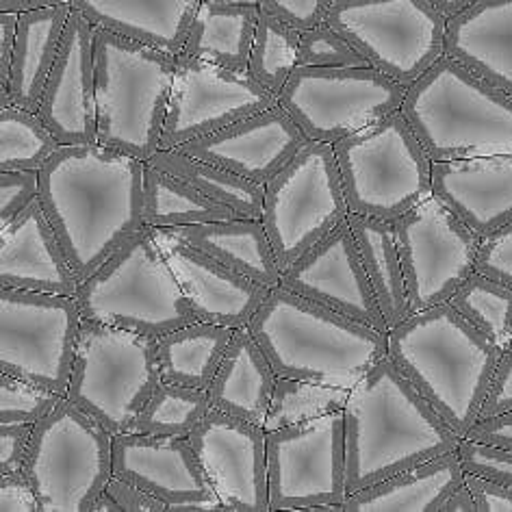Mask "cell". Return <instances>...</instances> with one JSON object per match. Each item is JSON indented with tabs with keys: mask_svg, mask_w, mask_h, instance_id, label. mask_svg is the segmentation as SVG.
I'll return each mask as SVG.
<instances>
[{
	"mask_svg": "<svg viewBox=\"0 0 512 512\" xmlns=\"http://www.w3.org/2000/svg\"><path fill=\"white\" fill-rule=\"evenodd\" d=\"M144 174L100 144L61 146L40 170V202L81 283L146 226Z\"/></svg>",
	"mask_w": 512,
	"mask_h": 512,
	"instance_id": "6da1fadb",
	"label": "cell"
},
{
	"mask_svg": "<svg viewBox=\"0 0 512 512\" xmlns=\"http://www.w3.org/2000/svg\"><path fill=\"white\" fill-rule=\"evenodd\" d=\"M348 495L454 452L460 437L389 356L350 389L343 408Z\"/></svg>",
	"mask_w": 512,
	"mask_h": 512,
	"instance_id": "7a4b0ae2",
	"label": "cell"
},
{
	"mask_svg": "<svg viewBox=\"0 0 512 512\" xmlns=\"http://www.w3.org/2000/svg\"><path fill=\"white\" fill-rule=\"evenodd\" d=\"M387 339V356L465 439L480 419L504 350L450 302L411 313L389 330Z\"/></svg>",
	"mask_w": 512,
	"mask_h": 512,
	"instance_id": "3957f363",
	"label": "cell"
},
{
	"mask_svg": "<svg viewBox=\"0 0 512 512\" xmlns=\"http://www.w3.org/2000/svg\"><path fill=\"white\" fill-rule=\"evenodd\" d=\"M248 330L278 378L352 389L389 354L384 332L285 287H274Z\"/></svg>",
	"mask_w": 512,
	"mask_h": 512,
	"instance_id": "277c9868",
	"label": "cell"
},
{
	"mask_svg": "<svg viewBox=\"0 0 512 512\" xmlns=\"http://www.w3.org/2000/svg\"><path fill=\"white\" fill-rule=\"evenodd\" d=\"M402 113L432 161L512 155V96L447 55L406 89Z\"/></svg>",
	"mask_w": 512,
	"mask_h": 512,
	"instance_id": "5b68a950",
	"label": "cell"
},
{
	"mask_svg": "<svg viewBox=\"0 0 512 512\" xmlns=\"http://www.w3.org/2000/svg\"><path fill=\"white\" fill-rule=\"evenodd\" d=\"M178 55L96 27L98 144L148 161L161 148Z\"/></svg>",
	"mask_w": 512,
	"mask_h": 512,
	"instance_id": "8992f818",
	"label": "cell"
},
{
	"mask_svg": "<svg viewBox=\"0 0 512 512\" xmlns=\"http://www.w3.org/2000/svg\"><path fill=\"white\" fill-rule=\"evenodd\" d=\"M74 300L83 319L157 339L200 322L165 259L157 230L150 226L85 278Z\"/></svg>",
	"mask_w": 512,
	"mask_h": 512,
	"instance_id": "52a82bcc",
	"label": "cell"
},
{
	"mask_svg": "<svg viewBox=\"0 0 512 512\" xmlns=\"http://www.w3.org/2000/svg\"><path fill=\"white\" fill-rule=\"evenodd\" d=\"M332 148L352 213L395 222L432 196V159L402 109Z\"/></svg>",
	"mask_w": 512,
	"mask_h": 512,
	"instance_id": "ba28073f",
	"label": "cell"
},
{
	"mask_svg": "<svg viewBox=\"0 0 512 512\" xmlns=\"http://www.w3.org/2000/svg\"><path fill=\"white\" fill-rule=\"evenodd\" d=\"M159 339L83 319L66 398L113 437L131 432L159 387Z\"/></svg>",
	"mask_w": 512,
	"mask_h": 512,
	"instance_id": "9c48e42d",
	"label": "cell"
},
{
	"mask_svg": "<svg viewBox=\"0 0 512 512\" xmlns=\"http://www.w3.org/2000/svg\"><path fill=\"white\" fill-rule=\"evenodd\" d=\"M22 471L40 512H92L113 478V434L63 398L35 424Z\"/></svg>",
	"mask_w": 512,
	"mask_h": 512,
	"instance_id": "30bf717a",
	"label": "cell"
},
{
	"mask_svg": "<svg viewBox=\"0 0 512 512\" xmlns=\"http://www.w3.org/2000/svg\"><path fill=\"white\" fill-rule=\"evenodd\" d=\"M348 215L350 204L332 144L306 142L265 185L261 222L283 272Z\"/></svg>",
	"mask_w": 512,
	"mask_h": 512,
	"instance_id": "8fae6325",
	"label": "cell"
},
{
	"mask_svg": "<svg viewBox=\"0 0 512 512\" xmlns=\"http://www.w3.org/2000/svg\"><path fill=\"white\" fill-rule=\"evenodd\" d=\"M326 22L406 89L445 55L447 18L430 0H335Z\"/></svg>",
	"mask_w": 512,
	"mask_h": 512,
	"instance_id": "7c38bea8",
	"label": "cell"
},
{
	"mask_svg": "<svg viewBox=\"0 0 512 512\" xmlns=\"http://www.w3.org/2000/svg\"><path fill=\"white\" fill-rule=\"evenodd\" d=\"M81 326L70 296L0 287V371L68 395Z\"/></svg>",
	"mask_w": 512,
	"mask_h": 512,
	"instance_id": "4fadbf2b",
	"label": "cell"
},
{
	"mask_svg": "<svg viewBox=\"0 0 512 512\" xmlns=\"http://www.w3.org/2000/svg\"><path fill=\"white\" fill-rule=\"evenodd\" d=\"M406 87L376 68H302L278 96L309 142L337 144L402 109Z\"/></svg>",
	"mask_w": 512,
	"mask_h": 512,
	"instance_id": "5bb4252c",
	"label": "cell"
},
{
	"mask_svg": "<svg viewBox=\"0 0 512 512\" xmlns=\"http://www.w3.org/2000/svg\"><path fill=\"white\" fill-rule=\"evenodd\" d=\"M345 476L348 450L343 411L267 432L272 512L343 506L348 499Z\"/></svg>",
	"mask_w": 512,
	"mask_h": 512,
	"instance_id": "9a60e30c",
	"label": "cell"
},
{
	"mask_svg": "<svg viewBox=\"0 0 512 512\" xmlns=\"http://www.w3.org/2000/svg\"><path fill=\"white\" fill-rule=\"evenodd\" d=\"M393 230L411 313L450 302L456 289L476 272L480 237L439 198L421 200L393 222Z\"/></svg>",
	"mask_w": 512,
	"mask_h": 512,
	"instance_id": "2e32d148",
	"label": "cell"
},
{
	"mask_svg": "<svg viewBox=\"0 0 512 512\" xmlns=\"http://www.w3.org/2000/svg\"><path fill=\"white\" fill-rule=\"evenodd\" d=\"M274 105L278 98L248 72L178 55L161 148H178Z\"/></svg>",
	"mask_w": 512,
	"mask_h": 512,
	"instance_id": "e0dca14e",
	"label": "cell"
},
{
	"mask_svg": "<svg viewBox=\"0 0 512 512\" xmlns=\"http://www.w3.org/2000/svg\"><path fill=\"white\" fill-rule=\"evenodd\" d=\"M189 441L226 512H272L263 426L211 408Z\"/></svg>",
	"mask_w": 512,
	"mask_h": 512,
	"instance_id": "ac0fdd59",
	"label": "cell"
},
{
	"mask_svg": "<svg viewBox=\"0 0 512 512\" xmlns=\"http://www.w3.org/2000/svg\"><path fill=\"white\" fill-rule=\"evenodd\" d=\"M113 476L157 497L168 512H226L189 439L118 434L113 437Z\"/></svg>",
	"mask_w": 512,
	"mask_h": 512,
	"instance_id": "d6986e66",
	"label": "cell"
},
{
	"mask_svg": "<svg viewBox=\"0 0 512 512\" xmlns=\"http://www.w3.org/2000/svg\"><path fill=\"white\" fill-rule=\"evenodd\" d=\"M280 287L389 335L391 328L369 283L348 220L289 265L280 276Z\"/></svg>",
	"mask_w": 512,
	"mask_h": 512,
	"instance_id": "ffe728a7",
	"label": "cell"
},
{
	"mask_svg": "<svg viewBox=\"0 0 512 512\" xmlns=\"http://www.w3.org/2000/svg\"><path fill=\"white\" fill-rule=\"evenodd\" d=\"M306 142L309 139L291 115L274 105L220 131L191 139L176 150L265 187Z\"/></svg>",
	"mask_w": 512,
	"mask_h": 512,
	"instance_id": "44dd1931",
	"label": "cell"
},
{
	"mask_svg": "<svg viewBox=\"0 0 512 512\" xmlns=\"http://www.w3.org/2000/svg\"><path fill=\"white\" fill-rule=\"evenodd\" d=\"M37 113L61 146L98 144L96 27L74 9Z\"/></svg>",
	"mask_w": 512,
	"mask_h": 512,
	"instance_id": "7402d4cb",
	"label": "cell"
},
{
	"mask_svg": "<svg viewBox=\"0 0 512 512\" xmlns=\"http://www.w3.org/2000/svg\"><path fill=\"white\" fill-rule=\"evenodd\" d=\"M157 230V228H155ZM159 243L200 322L248 328L272 289L235 272L213 256L157 230Z\"/></svg>",
	"mask_w": 512,
	"mask_h": 512,
	"instance_id": "603a6c76",
	"label": "cell"
},
{
	"mask_svg": "<svg viewBox=\"0 0 512 512\" xmlns=\"http://www.w3.org/2000/svg\"><path fill=\"white\" fill-rule=\"evenodd\" d=\"M0 287L70 298L81 287L40 200L0 226Z\"/></svg>",
	"mask_w": 512,
	"mask_h": 512,
	"instance_id": "cb8c5ba5",
	"label": "cell"
},
{
	"mask_svg": "<svg viewBox=\"0 0 512 512\" xmlns=\"http://www.w3.org/2000/svg\"><path fill=\"white\" fill-rule=\"evenodd\" d=\"M432 196L480 239L512 220V155L432 161Z\"/></svg>",
	"mask_w": 512,
	"mask_h": 512,
	"instance_id": "d4e9b609",
	"label": "cell"
},
{
	"mask_svg": "<svg viewBox=\"0 0 512 512\" xmlns=\"http://www.w3.org/2000/svg\"><path fill=\"white\" fill-rule=\"evenodd\" d=\"M445 55L512 96V0H476L447 18Z\"/></svg>",
	"mask_w": 512,
	"mask_h": 512,
	"instance_id": "484cf974",
	"label": "cell"
},
{
	"mask_svg": "<svg viewBox=\"0 0 512 512\" xmlns=\"http://www.w3.org/2000/svg\"><path fill=\"white\" fill-rule=\"evenodd\" d=\"M202 0H72L98 29L181 55Z\"/></svg>",
	"mask_w": 512,
	"mask_h": 512,
	"instance_id": "4316f807",
	"label": "cell"
},
{
	"mask_svg": "<svg viewBox=\"0 0 512 512\" xmlns=\"http://www.w3.org/2000/svg\"><path fill=\"white\" fill-rule=\"evenodd\" d=\"M278 382L265 350L248 328L235 330L224 361L207 389L213 411L263 426Z\"/></svg>",
	"mask_w": 512,
	"mask_h": 512,
	"instance_id": "83f0119b",
	"label": "cell"
},
{
	"mask_svg": "<svg viewBox=\"0 0 512 512\" xmlns=\"http://www.w3.org/2000/svg\"><path fill=\"white\" fill-rule=\"evenodd\" d=\"M463 482L458 452H445L348 495L343 512H441L445 499Z\"/></svg>",
	"mask_w": 512,
	"mask_h": 512,
	"instance_id": "f1b7e54d",
	"label": "cell"
},
{
	"mask_svg": "<svg viewBox=\"0 0 512 512\" xmlns=\"http://www.w3.org/2000/svg\"><path fill=\"white\" fill-rule=\"evenodd\" d=\"M72 5L44 7L18 14V40L11 61L7 102L27 111L40 109L42 94L53 72L66 33Z\"/></svg>",
	"mask_w": 512,
	"mask_h": 512,
	"instance_id": "f546056e",
	"label": "cell"
},
{
	"mask_svg": "<svg viewBox=\"0 0 512 512\" xmlns=\"http://www.w3.org/2000/svg\"><path fill=\"white\" fill-rule=\"evenodd\" d=\"M163 233L189 243V246L213 256L215 261L233 267L235 272L256 280V283L265 285L267 289L280 285L283 270H280L272 241L267 237L261 220L235 217V220H220L183 228H163Z\"/></svg>",
	"mask_w": 512,
	"mask_h": 512,
	"instance_id": "4dcf8cb0",
	"label": "cell"
},
{
	"mask_svg": "<svg viewBox=\"0 0 512 512\" xmlns=\"http://www.w3.org/2000/svg\"><path fill=\"white\" fill-rule=\"evenodd\" d=\"M259 18V5L202 3L181 55L235 72H248Z\"/></svg>",
	"mask_w": 512,
	"mask_h": 512,
	"instance_id": "1f68e13d",
	"label": "cell"
},
{
	"mask_svg": "<svg viewBox=\"0 0 512 512\" xmlns=\"http://www.w3.org/2000/svg\"><path fill=\"white\" fill-rule=\"evenodd\" d=\"M348 224L352 226L361 261L369 283L374 287L382 315L389 328L398 326L402 319L411 315V306H408L406 278L393 222L350 211Z\"/></svg>",
	"mask_w": 512,
	"mask_h": 512,
	"instance_id": "d6a6232c",
	"label": "cell"
},
{
	"mask_svg": "<svg viewBox=\"0 0 512 512\" xmlns=\"http://www.w3.org/2000/svg\"><path fill=\"white\" fill-rule=\"evenodd\" d=\"M235 330L194 322L159 337V369L165 382L207 391L220 369Z\"/></svg>",
	"mask_w": 512,
	"mask_h": 512,
	"instance_id": "836d02e7",
	"label": "cell"
},
{
	"mask_svg": "<svg viewBox=\"0 0 512 512\" xmlns=\"http://www.w3.org/2000/svg\"><path fill=\"white\" fill-rule=\"evenodd\" d=\"M146 165L181 178V181L198 189L202 196L233 209L239 217H248V220H261L263 217L265 187L248 181V178L217 168L213 163L189 157L176 148L157 150Z\"/></svg>",
	"mask_w": 512,
	"mask_h": 512,
	"instance_id": "e575fe53",
	"label": "cell"
},
{
	"mask_svg": "<svg viewBox=\"0 0 512 512\" xmlns=\"http://www.w3.org/2000/svg\"><path fill=\"white\" fill-rule=\"evenodd\" d=\"M233 209L202 196L198 189L168 172L146 165L144 222L150 228H183L194 224L235 220Z\"/></svg>",
	"mask_w": 512,
	"mask_h": 512,
	"instance_id": "d590c367",
	"label": "cell"
},
{
	"mask_svg": "<svg viewBox=\"0 0 512 512\" xmlns=\"http://www.w3.org/2000/svg\"><path fill=\"white\" fill-rule=\"evenodd\" d=\"M211 413L209 393L161 380L131 432L189 439Z\"/></svg>",
	"mask_w": 512,
	"mask_h": 512,
	"instance_id": "8d00e7d4",
	"label": "cell"
},
{
	"mask_svg": "<svg viewBox=\"0 0 512 512\" xmlns=\"http://www.w3.org/2000/svg\"><path fill=\"white\" fill-rule=\"evenodd\" d=\"M59 148L40 113L0 107V172H40Z\"/></svg>",
	"mask_w": 512,
	"mask_h": 512,
	"instance_id": "74e56055",
	"label": "cell"
},
{
	"mask_svg": "<svg viewBox=\"0 0 512 512\" xmlns=\"http://www.w3.org/2000/svg\"><path fill=\"white\" fill-rule=\"evenodd\" d=\"M450 304L504 352L512 345V289L473 272L456 289Z\"/></svg>",
	"mask_w": 512,
	"mask_h": 512,
	"instance_id": "f35d334b",
	"label": "cell"
},
{
	"mask_svg": "<svg viewBox=\"0 0 512 512\" xmlns=\"http://www.w3.org/2000/svg\"><path fill=\"white\" fill-rule=\"evenodd\" d=\"M298 48L300 31L261 9L248 74L278 98L298 68Z\"/></svg>",
	"mask_w": 512,
	"mask_h": 512,
	"instance_id": "ab89813d",
	"label": "cell"
},
{
	"mask_svg": "<svg viewBox=\"0 0 512 512\" xmlns=\"http://www.w3.org/2000/svg\"><path fill=\"white\" fill-rule=\"evenodd\" d=\"M348 398L350 389L293 378H278L270 411H267L263 421V430L274 432L343 411Z\"/></svg>",
	"mask_w": 512,
	"mask_h": 512,
	"instance_id": "60d3db41",
	"label": "cell"
},
{
	"mask_svg": "<svg viewBox=\"0 0 512 512\" xmlns=\"http://www.w3.org/2000/svg\"><path fill=\"white\" fill-rule=\"evenodd\" d=\"M66 398L53 389L9 376L0 371V424H31L42 421Z\"/></svg>",
	"mask_w": 512,
	"mask_h": 512,
	"instance_id": "b9f144b4",
	"label": "cell"
},
{
	"mask_svg": "<svg viewBox=\"0 0 512 512\" xmlns=\"http://www.w3.org/2000/svg\"><path fill=\"white\" fill-rule=\"evenodd\" d=\"M298 66L302 68H365L369 63L361 53L330 27L328 22L300 33Z\"/></svg>",
	"mask_w": 512,
	"mask_h": 512,
	"instance_id": "7bdbcfd3",
	"label": "cell"
},
{
	"mask_svg": "<svg viewBox=\"0 0 512 512\" xmlns=\"http://www.w3.org/2000/svg\"><path fill=\"white\" fill-rule=\"evenodd\" d=\"M456 452H458L460 465H463L465 473H473V476L489 478L493 482L512 486V450L510 447L460 439Z\"/></svg>",
	"mask_w": 512,
	"mask_h": 512,
	"instance_id": "ee69618b",
	"label": "cell"
},
{
	"mask_svg": "<svg viewBox=\"0 0 512 512\" xmlns=\"http://www.w3.org/2000/svg\"><path fill=\"white\" fill-rule=\"evenodd\" d=\"M476 272L512 289V220L480 239Z\"/></svg>",
	"mask_w": 512,
	"mask_h": 512,
	"instance_id": "f6af8a7d",
	"label": "cell"
},
{
	"mask_svg": "<svg viewBox=\"0 0 512 512\" xmlns=\"http://www.w3.org/2000/svg\"><path fill=\"white\" fill-rule=\"evenodd\" d=\"M40 200V172H0V226Z\"/></svg>",
	"mask_w": 512,
	"mask_h": 512,
	"instance_id": "bcb514c9",
	"label": "cell"
},
{
	"mask_svg": "<svg viewBox=\"0 0 512 512\" xmlns=\"http://www.w3.org/2000/svg\"><path fill=\"white\" fill-rule=\"evenodd\" d=\"M332 3L335 0H261L259 7L302 33L326 22Z\"/></svg>",
	"mask_w": 512,
	"mask_h": 512,
	"instance_id": "7dc6e473",
	"label": "cell"
},
{
	"mask_svg": "<svg viewBox=\"0 0 512 512\" xmlns=\"http://www.w3.org/2000/svg\"><path fill=\"white\" fill-rule=\"evenodd\" d=\"M33 428L31 424H0V476L24 469Z\"/></svg>",
	"mask_w": 512,
	"mask_h": 512,
	"instance_id": "c3c4849f",
	"label": "cell"
},
{
	"mask_svg": "<svg viewBox=\"0 0 512 512\" xmlns=\"http://www.w3.org/2000/svg\"><path fill=\"white\" fill-rule=\"evenodd\" d=\"M506 413H512V350H506L499 358L480 419H493Z\"/></svg>",
	"mask_w": 512,
	"mask_h": 512,
	"instance_id": "681fc988",
	"label": "cell"
},
{
	"mask_svg": "<svg viewBox=\"0 0 512 512\" xmlns=\"http://www.w3.org/2000/svg\"><path fill=\"white\" fill-rule=\"evenodd\" d=\"M0 512H40L35 489L24 471L0 476Z\"/></svg>",
	"mask_w": 512,
	"mask_h": 512,
	"instance_id": "f907efd6",
	"label": "cell"
},
{
	"mask_svg": "<svg viewBox=\"0 0 512 512\" xmlns=\"http://www.w3.org/2000/svg\"><path fill=\"white\" fill-rule=\"evenodd\" d=\"M105 491L115 499L120 512H168V508L157 497H152L144 489H139L137 484L120 476H113Z\"/></svg>",
	"mask_w": 512,
	"mask_h": 512,
	"instance_id": "816d5d0a",
	"label": "cell"
},
{
	"mask_svg": "<svg viewBox=\"0 0 512 512\" xmlns=\"http://www.w3.org/2000/svg\"><path fill=\"white\" fill-rule=\"evenodd\" d=\"M465 482L476 499L478 512H512V486L465 473Z\"/></svg>",
	"mask_w": 512,
	"mask_h": 512,
	"instance_id": "f5cc1de1",
	"label": "cell"
},
{
	"mask_svg": "<svg viewBox=\"0 0 512 512\" xmlns=\"http://www.w3.org/2000/svg\"><path fill=\"white\" fill-rule=\"evenodd\" d=\"M18 14L0 11V107L7 102V85L11 74V61L18 40Z\"/></svg>",
	"mask_w": 512,
	"mask_h": 512,
	"instance_id": "db71d44e",
	"label": "cell"
},
{
	"mask_svg": "<svg viewBox=\"0 0 512 512\" xmlns=\"http://www.w3.org/2000/svg\"><path fill=\"white\" fill-rule=\"evenodd\" d=\"M465 439L499 445V447H510L512 450V413L499 415L493 419H478L476 426L471 428Z\"/></svg>",
	"mask_w": 512,
	"mask_h": 512,
	"instance_id": "11a10c76",
	"label": "cell"
},
{
	"mask_svg": "<svg viewBox=\"0 0 512 512\" xmlns=\"http://www.w3.org/2000/svg\"><path fill=\"white\" fill-rule=\"evenodd\" d=\"M441 512H478L476 499H473V493L467 486V482L460 484L458 489L445 499Z\"/></svg>",
	"mask_w": 512,
	"mask_h": 512,
	"instance_id": "9f6ffc18",
	"label": "cell"
},
{
	"mask_svg": "<svg viewBox=\"0 0 512 512\" xmlns=\"http://www.w3.org/2000/svg\"><path fill=\"white\" fill-rule=\"evenodd\" d=\"M57 5H72V0H0V11H7V14H24V11Z\"/></svg>",
	"mask_w": 512,
	"mask_h": 512,
	"instance_id": "6f0895ef",
	"label": "cell"
},
{
	"mask_svg": "<svg viewBox=\"0 0 512 512\" xmlns=\"http://www.w3.org/2000/svg\"><path fill=\"white\" fill-rule=\"evenodd\" d=\"M430 3L437 7L445 18H452L463 9H467L471 3H476V0H430Z\"/></svg>",
	"mask_w": 512,
	"mask_h": 512,
	"instance_id": "680465c9",
	"label": "cell"
},
{
	"mask_svg": "<svg viewBox=\"0 0 512 512\" xmlns=\"http://www.w3.org/2000/svg\"><path fill=\"white\" fill-rule=\"evenodd\" d=\"M92 512H120V506L107 491H102L92 506Z\"/></svg>",
	"mask_w": 512,
	"mask_h": 512,
	"instance_id": "91938a15",
	"label": "cell"
},
{
	"mask_svg": "<svg viewBox=\"0 0 512 512\" xmlns=\"http://www.w3.org/2000/svg\"><path fill=\"white\" fill-rule=\"evenodd\" d=\"M202 3H220V5H261V0H202Z\"/></svg>",
	"mask_w": 512,
	"mask_h": 512,
	"instance_id": "94428289",
	"label": "cell"
},
{
	"mask_svg": "<svg viewBox=\"0 0 512 512\" xmlns=\"http://www.w3.org/2000/svg\"><path fill=\"white\" fill-rule=\"evenodd\" d=\"M510 350H512V345H510Z\"/></svg>",
	"mask_w": 512,
	"mask_h": 512,
	"instance_id": "6125c7cd",
	"label": "cell"
}]
</instances>
